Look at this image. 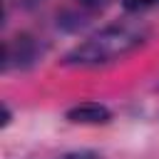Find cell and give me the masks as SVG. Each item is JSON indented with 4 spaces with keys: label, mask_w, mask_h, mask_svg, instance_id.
Wrapping results in <instances>:
<instances>
[{
    "label": "cell",
    "mask_w": 159,
    "mask_h": 159,
    "mask_svg": "<svg viewBox=\"0 0 159 159\" xmlns=\"http://www.w3.org/2000/svg\"><path fill=\"white\" fill-rule=\"evenodd\" d=\"M144 42V30L137 25H109L92 37H87L82 45H77L65 62L80 65V67H97L114 60H122L132 50H137Z\"/></svg>",
    "instance_id": "cell-1"
},
{
    "label": "cell",
    "mask_w": 159,
    "mask_h": 159,
    "mask_svg": "<svg viewBox=\"0 0 159 159\" xmlns=\"http://www.w3.org/2000/svg\"><path fill=\"white\" fill-rule=\"evenodd\" d=\"M159 0H124V5L129 7V10H144V7H152V5H157Z\"/></svg>",
    "instance_id": "cell-4"
},
{
    "label": "cell",
    "mask_w": 159,
    "mask_h": 159,
    "mask_svg": "<svg viewBox=\"0 0 159 159\" xmlns=\"http://www.w3.org/2000/svg\"><path fill=\"white\" fill-rule=\"evenodd\" d=\"M57 159H97V154L94 152H72V154H65Z\"/></svg>",
    "instance_id": "cell-5"
},
{
    "label": "cell",
    "mask_w": 159,
    "mask_h": 159,
    "mask_svg": "<svg viewBox=\"0 0 159 159\" xmlns=\"http://www.w3.org/2000/svg\"><path fill=\"white\" fill-rule=\"evenodd\" d=\"M35 55H37V45L27 35H20V37H15V40H10L5 45V62L2 65H5V70L25 67V65H30L35 60Z\"/></svg>",
    "instance_id": "cell-2"
},
{
    "label": "cell",
    "mask_w": 159,
    "mask_h": 159,
    "mask_svg": "<svg viewBox=\"0 0 159 159\" xmlns=\"http://www.w3.org/2000/svg\"><path fill=\"white\" fill-rule=\"evenodd\" d=\"M67 119L72 124H107L112 119V112L97 102H80L67 109Z\"/></svg>",
    "instance_id": "cell-3"
}]
</instances>
